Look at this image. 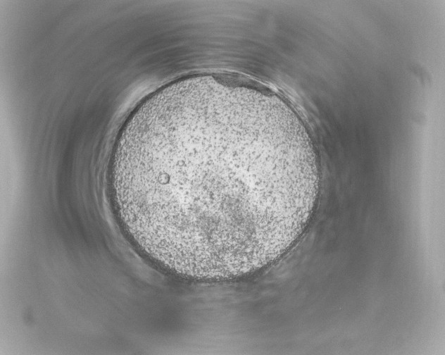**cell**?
Masks as SVG:
<instances>
[{"label":"cell","mask_w":445,"mask_h":355,"mask_svg":"<svg viewBox=\"0 0 445 355\" xmlns=\"http://www.w3.org/2000/svg\"><path fill=\"white\" fill-rule=\"evenodd\" d=\"M108 184L137 247L173 273L225 280L261 269L298 239L319 166L296 113L256 86L220 77L173 83L132 112Z\"/></svg>","instance_id":"1"}]
</instances>
